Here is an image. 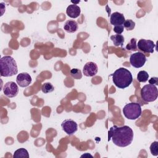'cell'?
Returning <instances> with one entry per match:
<instances>
[{
	"label": "cell",
	"instance_id": "3",
	"mask_svg": "<svg viewBox=\"0 0 158 158\" xmlns=\"http://www.w3.org/2000/svg\"><path fill=\"white\" fill-rule=\"evenodd\" d=\"M0 73L1 77H12L18 73L16 61L12 56H6L2 57L0 60Z\"/></svg>",
	"mask_w": 158,
	"mask_h": 158
},
{
	"label": "cell",
	"instance_id": "16",
	"mask_svg": "<svg viewBox=\"0 0 158 158\" xmlns=\"http://www.w3.org/2000/svg\"><path fill=\"white\" fill-rule=\"evenodd\" d=\"M13 157L19 158V157H29V154L27 149L25 148H20L17 149L13 155Z\"/></svg>",
	"mask_w": 158,
	"mask_h": 158
},
{
	"label": "cell",
	"instance_id": "7",
	"mask_svg": "<svg viewBox=\"0 0 158 158\" xmlns=\"http://www.w3.org/2000/svg\"><path fill=\"white\" fill-rule=\"evenodd\" d=\"M4 95L8 98H14L19 93V87L14 81H8L6 83L2 88Z\"/></svg>",
	"mask_w": 158,
	"mask_h": 158
},
{
	"label": "cell",
	"instance_id": "19",
	"mask_svg": "<svg viewBox=\"0 0 158 158\" xmlns=\"http://www.w3.org/2000/svg\"><path fill=\"white\" fill-rule=\"evenodd\" d=\"M126 49L130 51H136L137 50V44L136 40L135 38H131L130 43L126 46Z\"/></svg>",
	"mask_w": 158,
	"mask_h": 158
},
{
	"label": "cell",
	"instance_id": "6",
	"mask_svg": "<svg viewBox=\"0 0 158 158\" xmlns=\"http://www.w3.org/2000/svg\"><path fill=\"white\" fill-rule=\"evenodd\" d=\"M146 61L145 55L140 52L132 54L130 57V63L133 67L140 68L143 67Z\"/></svg>",
	"mask_w": 158,
	"mask_h": 158
},
{
	"label": "cell",
	"instance_id": "2",
	"mask_svg": "<svg viewBox=\"0 0 158 158\" xmlns=\"http://www.w3.org/2000/svg\"><path fill=\"white\" fill-rule=\"evenodd\" d=\"M114 84L120 89H124L130 85L133 81L131 72L124 67L117 69L112 75Z\"/></svg>",
	"mask_w": 158,
	"mask_h": 158
},
{
	"label": "cell",
	"instance_id": "24",
	"mask_svg": "<svg viewBox=\"0 0 158 158\" xmlns=\"http://www.w3.org/2000/svg\"><path fill=\"white\" fill-rule=\"evenodd\" d=\"M149 83L151 85H158V78L157 77H152L149 80Z\"/></svg>",
	"mask_w": 158,
	"mask_h": 158
},
{
	"label": "cell",
	"instance_id": "20",
	"mask_svg": "<svg viewBox=\"0 0 158 158\" xmlns=\"http://www.w3.org/2000/svg\"><path fill=\"white\" fill-rule=\"evenodd\" d=\"M70 75L71 76L74 78V79H80L82 77V73L80 70L78 69H72L70 70Z\"/></svg>",
	"mask_w": 158,
	"mask_h": 158
},
{
	"label": "cell",
	"instance_id": "23",
	"mask_svg": "<svg viewBox=\"0 0 158 158\" xmlns=\"http://www.w3.org/2000/svg\"><path fill=\"white\" fill-rule=\"evenodd\" d=\"M115 33H116L118 35H120L124 30V27L123 25H117V26H115L114 27V29H113Z\"/></svg>",
	"mask_w": 158,
	"mask_h": 158
},
{
	"label": "cell",
	"instance_id": "15",
	"mask_svg": "<svg viewBox=\"0 0 158 158\" xmlns=\"http://www.w3.org/2000/svg\"><path fill=\"white\" fill-rule=\"evenodd\" d=\"M110 40L114 43L115 46H122L124 43V37L122 35H114L110 36Z\"/></svg>",
	"mask_w": 158,
	"mask_h": 158
},
{
	"label": "cell",
	"instance_id": "25",
	"mask_svg": "<svg viewBox=\"0 0 158 158\" xmlns=\"http://www.w3.org/2000/svg\"><path fill=\"white\" fill-rule=\"evenodd\" d=\"M93 157V156H91V154H89V153H86V154H83V155H82V156H81V157Z\"/></svg>",
	"mask_w": 158,
	"mask_h": 158
},
{
	"label": "cell",
	"instance_id": "5",
	"mask_svg": "<svg viewBox=\"0 0 158 158\" xmlns=\"http://www.w3.org/2000/svg\"><path fill=\"white\" fill-rule=\"evenodd\" d=\"M141 99L145 102H153L157 98L158 90L156 85H146L141 89Z\"/></svg>",
	"mask_w": 158,
	"mask_h": 158
},
{
	"label": "cell",
	"instance_id": "4",
	"mask_svg": "<svg viewBox=\"0 0 158 158\" xmlns=\"http://www.w3.org/2000/svg\"><path fill=\"white\" fill-rule=\"evenodd\" d=\"M124 116L129 120H136L141 115V105L136 102H130L127 104L123 108Z\"/></svg>",
	"mask_w": 158,
	"mask_h": 158
},
{
	"label": "cell",
	"instance_id": "1",
	"mask_svg": "<svg viewBox=\"0 0 158 158\" xmlns=\"http://www.w3.org/2000/svg\"><path fill=\"white\" fill-rule=\"evenodd\" d=\"M133 136L132 129L127 125H114L108 131V140H112L115 145L122 148L130 145L133 139Z\"/></svg>",
	"mask_w": 158,
	"mask_h": 158
},
{
	"label": "cell",
	"instance_id": "13",
	"mask_svg": "<svg viewBox=\"0 0 158 158\" xmlns=\"http://www.w3.org/2000/svg\"><path fill=\"white\" fill-rule=\"evenodd\" d=\"M66 13L69 17L75 19L80 16L81 13V9L77 4H70L67 7L66 9Z\"/></svg>",
	"mask_w": 158,
	"mask_h": 158
},
{
	"label": "cell",
	"instance_id": "22",
	"mask_svg": "<svg viewBox=\"0 0 158 158\" xmlns=\"http://www.w3.org/2000/svg\"><path fill=\"white\" fill-rule=\"evenodd\" d=\"M150 151L152 155L157 156L158 155V142L154 141L150 146Z\"/></svg>",
	"mask_w": 158,
	"mask_h": 158
},
{
	"label": "cell",
	"instance_id": "14",
	"mask_svg": "<svg viewBox=\"0 0 158 158\" xmlns=\"http://www.w3.org/2000/svg\"><path fill=\"white\" fill-rule=\"evenodd\" d=\"M64 29L67 33H74L78 30L77 22L73 20H69L64 23Z\"/></svg>",
	"mask_w": 158,
	"mask_h": 158
},
{
	"label": "cell",
	"instance_id": "9",
	"mask_svg": "<svg viewBox=\"0 0 158 158\" xmlns=\"http://www.w3.org/2000/svg\"><path fill=\"white\" fill-rule=\"evenodd\" d=\"M156 44L154 43L149 40L141 39L138 41L137 48L146 53H153Z\"/></svg>",
	"mask_w": 158,
	"mask_h": 158
},
{
	"label": "cell",
	"instance_id": "17",
	"mask_svg": "<svg viewBox=\"0 0 158 158\" xmlns=\"http://www.w3.org/2000/svg\"><path fill=\"white\" fill-rule=\"evenodd\" d=\"M149 75L146 71H139L137 75V80L139 82H146L148 80Z\"/></svg>",
	"mask_w": 158,
	"mask_h": 158
},
{
	"label": "cell",
	"instance_id": "8",
	"mask_svg": "<svg viewBox=\"0 0 158 158\" xmlns=\"http://www.w3.org/2000/svg\"><path fill=\"white\" fill-rule=\"evenodd\" d=\"M61 127L68 135H73L78 129L77 122L72 119H65L61 123Z\"/></svg>",
	"mask_w": 158,
	"mask_h": 158
},
{
	"label": "cell",
	"instance_id": "10",
	"mask_svg": "<svg viewBox=\"0 0 158 158\" xmlns=\"http://www.w3.org/2000/svg\"><path fill=\"white\" fill-rule=\"evenodd\" d=\"M31 77L27 72H23L18 74L16 77V82L19 86L22 88L27 87L31 83Z\"/></svg>",
	"mask_w": 158,
	"mask_h": 158
},
{
	"label": "cell",
	"instance_id": "11",
	"mask_svg": "<svg viewBox=\"0 0 158 158\" xmlns=\"http://www.w3.org/2000/svg\"><path fill=\"white\" fill-rule=\"evenodd\" d=\"M98 70V65L93 62L86 63L83 68V73L86 77H93L96 75Z\"/></svg>",
	"mask_w": 158,
	"mask_h": 158
},
{
	"label": "cell",
	"instance_id": "12",
	"mask_svg": "<svg viewBox=\"0 0 158 158\" xmlns=\"http://www.w3.org/2000/svg\"><path fill=\"white\" fill-rule=\"evenodd\" d=\"M125 21V19L124 15L120 12H115L110 15V23L112 25L117 26L123 25Z\"/></svg>",
	"mask_w": 158,
	"mask_h": 158
},
{
	"label": "cell",
	"instance_id": "21",
	"mask_svg": "<svg viewBox=\"0 0 158 158\" xmlns=\"http://www.w3.org/2000/svg\"><path fill=\"white\" fill-rule=\"evenodd\" d=\"M123 25L127 30H132L135 27V22L130 19H128L124 22Z\"/></svg>",
	"mask_w": 158,
	"mask_h": 158
},
{
	"label": "cell",
	"instance_id": "18",
	"mask_svg": "<svg viewBox=\"0 0 158 158\" xmlns=\"http://www.w3.org/2000/svg\"><path fill=\"white\" fill-rule=\"evenodd\" d=\"M54 90V87L51 83H49V82L44 83L41 86V91H43V93L45 94L51 93Z\"/></svg>",
	"mask_w": 158,
	"mask_h": 158
}]
</instances>
